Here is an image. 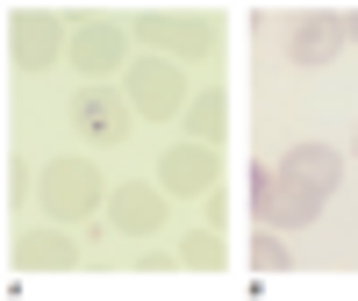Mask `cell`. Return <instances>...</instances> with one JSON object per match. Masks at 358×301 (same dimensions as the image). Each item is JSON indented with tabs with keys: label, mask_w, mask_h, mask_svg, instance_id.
<instances>
[{
	"label": "cell",
	"mask_w": 358,
	"mask_h": 301,
	"mask_svg": "<svg viewBox=\"0 0 358 301\" xmlns=\"http://www.w3.org/2000/svg\"><path fill=\"white\" fill-rule=\"evenodd\" d=\"M280 179H287V187H301V194H315V201H330V194L344 187V165H337L330 144H294L287 158H280Z\"/></svg>",
	"instance_id": "6da1fadb"
},
{
	"label": "cell",
	"mask_w": 358,
	"mask_h": 301,
	"mask_svg": "<svg viewBox=\"0 0 358 301\" xmlns=\"http://www.w3.org/2000/svg\"><path fill=\"white\" fill-rule=\"evenodd\" d=\"M337 43H344V22L337 15H301L294 36H287V57H294V65H330Z\"/></svg>",
	"instance_id": "7a4b0ae2"
},
{
	"label": "cell",
	"mask_w": 358,
	"mask_h": 301,
	"mask_svg": "<svg viewBox=\"0 0 358 301\" xmlns=\"http://www.w3.org/2000/svg\"><path fill=\"white\" fill-rule=\"evenodd\" d=\"M344 29H351V36H358V15H351V22H344Z\"/></svg>",
	"instance_id": "5b68a950"
},
{
	"label": "cell",
	"mask_w": 358,
	"mask_h": 301,
	"mask_svg": "<svg viewBox=\"0 0 358 301\" xmlns=\"http://www.w3.org/2000/svg\"><path fill=\"white\" fill-rule=\"evenodd\" d=\"M72 115H79V130H86V136H101V144H115V136L129 130L122 101H108V94H79V101H72Z\"/></svg>",
	"instance_id": "3957f363"
},
{
	"label": "cell",
	"mask_w": 358,
	"mask_h": 301,
	"mask_svg": "<svg viewBox=\"0 0 358 301\" xmlns=\"http://www.w3.org/2000/svg\"><path fill=\"white\" fill-rule=\"evenodd\" d=\"M251 258H258V265H287V251H280V237H258V244H251Z\"/></svg>",
	"instance_id": "277c9868"
}]
</instances>
